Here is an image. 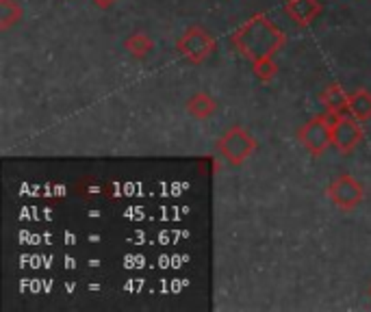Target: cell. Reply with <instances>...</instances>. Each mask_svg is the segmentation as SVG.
<instances>
[{
    "instance_id": "8",
    "label": "cell",
    "mask_w": 371,
    "mask_h": 312,
    "mask_svg": "<svg viewBox=\"0 0 371 312\" xmlns=\"http://www.w3.org/2000/svg\"><path fill=\"white\" fill-rule=\"evenodd\" d=\"M321 102L326 107V113H332V115H350V107H348V93L341 89V85H328L321 93Z\"/></svg>"
},
{
    "instance_id": "7",
    "label": "cell",
    "mask_w": 371,
    "mask_h": 312,
    "mask_svg": "<svg viewBox=\"0 0 371 312\" xmlns=\"http://www.w3.org/2000/svg\"><path fill=\"white\" fill-rule=\"evenodd\" d=\"M287 11L295 20V24L309 26L321 13V5H319V0H289Z\"/></svg>"
},
{
    "instance_id": "13",
    "label": "cell",
    "mask_w": 371,
    "mask_h": 312,
    "mask_svg": "<svg viewBox=\"0 0 371 312\" xmlns=\"http://www.w3.org/2000/svg\"><path fill=\"white\" fill-rule=\"evenodd\" d=\"M252 65H254L256 79H261L263 83L272 81V79L276 76V72H278V65H276L274 59H263V61H256V63H252Z\"/></svg>"
},
{
    "instance_id": "3",
    "label": "cell",
    "mask_w": 371,
    "mask_h": 312,
    "mask_svg": "<svg viewBox=\"0 0 371 312\" xmlns=\"http://www.w3.org/2000/svg\"><path fill=\"white\" fill-rule=\"evenodd\" d=\"M219 156L230 165H241L256 150V139L241 126H232L217 144Z\"/></svg>"
},
{
    "instance_id": "11",
    "label": "cell",
    "mask_w": 371,
    "mask_h": 312,
    "mask_svg": "<svg viewBox=\"0 0 371 312\" xmlns=\"http://www.w3.org/2000/svg\"><path fill=\"white\" fill-rule=\"evenodd\" d=\"M22 18V9L16 0H0V28L9 30Z\"/></svg>"
},
{
    "instance_id": "12",
    "label": "cell",
    "mask_w": 371,
    "mask_h": 312,
    "mask_svg": "<svg viewBox=\"0 0 371 312\" xmlns=\"http://www.w3.org/2000/svg\"><path fill=\"white\" fill-rule=\"evenodd\" d=\"M124 48H126L132 57L144 59V57L150 54V50H152V42H150L148 35H144V33H135V35H130V37L124 42Z\"/></svg>"
},
{
    "instance_id": "9",
    "label": "cell",
    "mask_w": 371,
    "mask_h": 312,
    "mask_svg": "<svg viewBox=\"0 0 371 312\" xmlns=\"http://www.w3.org/2000/svg\"><path fill=\"white\" fill-rule=\"evenodd\" d=\"M187 111H189V115H193L195 120H209V117L215 115V111H217V102H215L209 93L198 91V93H193V96L189 98Z\"/></svg>"
},
{
    "instance_id": "15",
    "label": "cell",
    "mask_w": 371,
    "mask_h": 312,
    "mask_svg": "<svg viewBox=\"0 0 371 312\" xmlns=\"http://www.w3.org/2000/svg\"><path fill=\"white\" fill-rule=\"evenodd\" d=\"M369 295H371V289H369Z\"/></svg>"
},
{
    "instance_id": "1",
    "label": "cell",
    "mask_w": 371,
    "mask_h": 312,
    "mask_svg": "<svg viewBox=\"0 0 371 312\" xmlns=\"http://www.w3.org/2000/svg\"><path fill=\"white\" fill-rule=\"evenodd\" d=\"M287 35L267 16H252L244 26L232 35V44L237 46L241 57L256 63L263 59H274V54L285 46Z\"/></svg>"
},
{
    "instance_id": "6",
    "label": "cell",
    "mask_w": 371,
    "mask_h": 312,
    "mask_svg": "<svg viewBox=\"0 0 371 312\" xmlns=\"http://www.w3.org/2000/svg\"><path fill=\"white\" fill-rule=\"evenodd\" d=\"M332 146L343 152V154H350L356 150V146L363 141V128H360V122L352 115H332Z\"/></svg>"
},
{
    "instance_id": "4",
    "label": "cell",
    "mask_w": 371,
    "mask_h": 312,
    "mask_svg": "<svg viewBox=\"0 0 371 312\" xmlns=\"http://www.w3.org/2000/svg\"><path fill=\"white\" fill-rule=\"evenodd\" d=\"M297 139L313 156L324 154L332 146V117L326 113L309 120L297 130Z\"/></svg>"
},
{
    "instance_id": "10",
    "label": "cell",
    "mask_w": 371,
    "mask_h": 312,
    "mask_svg": "<svg viewBox=\"0 0 371 312\" xmlns=\"http://www.w3.org/2000/svg\"><path fill=\"white\" fill-rule=\"evenodd\" d=\"M348 107L350 115L356 117L358 122L371 120V93L367 89H356L348 93Z\"/></svg>"
},
{
    "instance_id": "2",
    "label": "cell",
    "mask_w": 371,
    "mask_h": 312,
    "mask_svg": "<svg viewBox=\"0 0 371 312\" xmlns=\"http://www.w3.org/2000/svg\"><path fill=\"white\" fill-rule=\"evenodd\" d=\"M217 48V42L215 37H211V33H207L205 28H200V26H191L183 37L176 42V50L178 54L193 63V65H200V63H205Z\"/></svg>"
},
{
    "instance_id": "5",
    "label": "cell",
    "mask_w": 371,
    "mask_h": 312,
    "mask_svg": "<svg viewBox=\"0 0 371 312\" xmlns=\"http://www.w3.org/2000/svg\"><path fill=\"white\" fill-rule=\"evenodd\" d=\"M328 197L336 208H341V211H354L365 197V189L354 176H350V173H341V176H336L330 183Z\"/></svg>"
},
{
    "instance_id": "14",
    "label": "cell",
    "mask_w": 371,
    "mask_h": 312,
    "mask_svg": "<svg viewBox=\"0 0 371 312\" xmlns=\"http://www.w3.org/2000/svg\"><path fill=\"white\" fill-rule=\"evenodd\" d=\"M93 3H96V7H100V9H109V7L115 3V0H93Z\"/></svg>"
}]
</instances>
